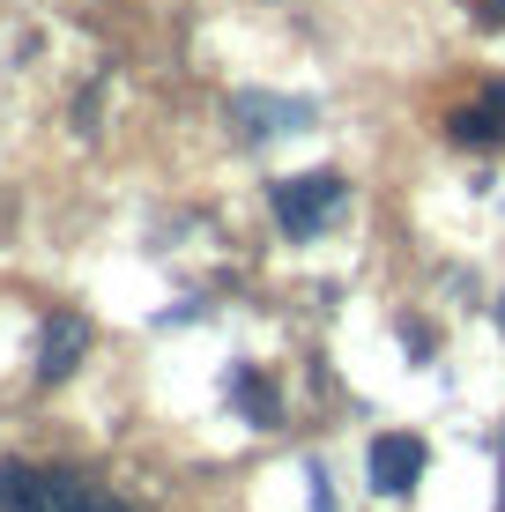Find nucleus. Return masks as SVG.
<instances>
[{"label": "nucleus", "mask_w": 505, "mask_h": 512, "mask_svg": "<svg viewBox=\"0 0 505 512\" xmlns=\"http://www.w3.org/2000/svg\"><path fill=\"white\" fill-rule=\"evenodd\" d=\"M231 112H238V119H260L253 134H290V127H305V119H312L305 104H275V97H238Z\"/></svg>", "instance_id": "nucleus-6"}, {"label": "nucleus", "mask_w": 505, "mask_h": 512, "mask_svg": "<svg viewBox=\"0 0 505 512\" xmlns=\"http://www.w3.org/2000/svg\"><path fill=\"white\" fill-rule=\"evenodd\" d=\"M372 490H387V498H409L416 483H424V438L416 431H387V438H372Z\"/></svg>", "instance_id": "nucleus-3"}, {"label": "nucleus", "mask_w": 505, "mask_h": 512, "mask_svg": "<svg viewBox=\"0 0 505 512\" xmlns=\"http://www.w3.org/2000/svg\"><path fill=\"white\" fill-rule=\"evenodd\" d=\"M238 401L260 416V423H275V386L268 379H253V372H238Z\"/></svg>", "instance_id": "nucleus-7"}, {"label": "nucleus", "mask_w": 505, "mask_h": 512, "mask_svg": "<svg viewBox=\"0 0 505 512\" xmlns=\"http://www.w3.org/2000/svg\"><path fill=\"white\" fill-rule=\"evenodd\" d=\"M82 349H90V320H82V312H52V320H45V342H38V379L60 386V379L82 364Z\"/></svg>", "instance_id": "nucleus-4"}, {"label": "nucleus", "mask_w": 505, "mask_h": 512, "mask_svg": "<svg viewBox=\"0 0 505 512\" xmlns=\"http://www.w3.org/2000/svg\"><path fill=\"white\" fill-rule=\"evenodd\" d=\"M335 208H342V179H335V171H305V179L275 186V223H283L290 238H312Z\"/></svg>", "instance_id": "nucleus-2"}, {"label": "nucleus", "mask_w": 505, "mask_h": 512, "mask_svg": "<svg viewBox=\"0 0 505 512\" xmlns=\"http://www.w3.org/2000/svg\"><path fill=\"white\" fill-rule=\"evenodd\" d=\"M0 512H119L112 498H97L75 468H30V461H0Z\"/></svg>", "instance_id": "nucleus-1"}, {"label": "nucleus", "mask_w": 505, "mask_h": 512, "mask_svg": "<svg viewBox=\"0 0 505 512\" xmlns=\"http://www.w3.org/2000/svg\"><path fill=\"white\" fill-rule=\"evenodd\" d=\"M498 327H505V305H498Z\"/></svg>", "instance_id": "nucleus-9"}, {"label": "nucleus", "mask_w": 505, "mask_h": 512, "mask_svg": "<svg viewBox=\"0 0 505 512\" xmlns=\"http://www.w3.org/2000/svg\"><path fill=\"white\" fill-rule=\"evenodd\" d=\"M491 15H498V23H505V0H498V8H491Z\"/></svg>", "instance_id": "nucleus-8"}, {"label": "nucleus", "mask_w": 505, "mask_h": 512, "mask_svg": "<svg viewBox=\"0 0 505 512\" xmlns=\"http://www.w3.org/2000/svg\"><path fill=\"white\" fill-rule=\"evenodd\" d=\"M446 127H454L461 149H491V141H505V90H483L476 104H461Z\"/></svg>", "instance_id": "nucleus-5"}]
</instances>
